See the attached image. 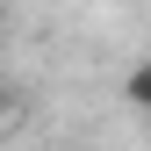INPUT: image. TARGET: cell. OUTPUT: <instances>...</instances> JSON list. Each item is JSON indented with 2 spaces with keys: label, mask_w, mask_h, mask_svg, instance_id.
<instances>
[{
  "label": "cell",
  "mask_w": 151,
  "mask_h": 151,
  "mask_svg": "<svg viewBox=\"0 0 151 151\" xmlns=\"http://www.w3.org/2000/svg\"><path fill=\"white\" fill-rule=\"evenodd\" d=\"M122 101L137 108V115H151V58H144L137 72H129V79H122Z\"/></svg>",
  "instance_id": "obj_1"
},
{
  "label": "cell",
  "mask_w": 151,
  "mask_h": 151,
  "mask_svg": "<svg viewBox=\"0 0 151 151\" xmlns=\"http://www.w3.org/2000/svg\"><path fill=\"white\" fill-rule=\"evenodd\" d=\"M0 129H7V93H0Z\"/></svg>",
  "instance_id": "obj_2"
}]
</instances>
